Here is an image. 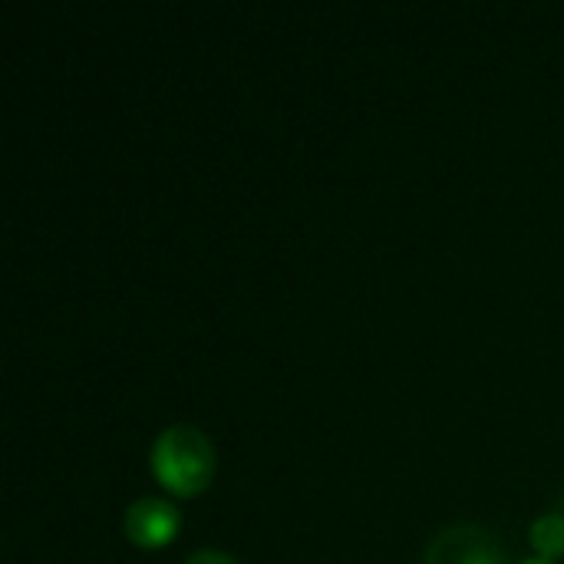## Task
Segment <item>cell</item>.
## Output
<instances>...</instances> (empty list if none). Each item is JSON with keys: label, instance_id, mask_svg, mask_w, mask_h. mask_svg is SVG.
<instances>
[{"label": "cell", "instance_id": "obj_5", "mask_svg": "<svg viewBox=\"0 0 564 564\" xmlns=\"http://www.w3.org/2000/svg\"><path fill=\"white\" fill-rule=\"evenodd\" d=\"M185 564H238L231 555H225V552H218V549H202V552H195V555H188Z\"/></svg>", "mask_w": 564, "mask_h": 564}, {"label": "cell", "instance_id": "obj_7", "mask_svg": "<svg viewBox=\"0 0 564 564\" xmlns=\"http://www.w3.org/2000/svg\"><path fill=\"white\" fill-rule=\"evenodd\" d=\"M558 512H562V516H564V489H562V492H558Z\"/></svg>", "mask_w": 564, "mask_h": 564}, {"label": "cell", "instance_id": "obj_3", "mask_svg": "<svg viewBox=\"0 0 564 564\" xmlns=\"http://www.w3.org/2000/svg\"><path fill=\"white\" fill-rule=\"evenodd\" d=\"M178 522H182V516L172 502L142 496L126 509L122 529H126V539L135 542L139 549H159L178 532Z\"/></svg>", "mask_w": 564, "mask_h": 564}, {"label": "cell", "instance_id": "obj_6", "mask_svg": "<svg viewBox=\"0 0 564 564\" xmlns=\"http://www.w3.org/2000/svg\"><path fill=\"white\" fill-rule=\"evenodd\" d=\"M522 564H555V562H545V558H529V562Z\"/></svg>", "mask_w": 564, "mask_h": 564}, {"label": "cell", "instance_id": "obj_1", "mask_svg": "<svg viewBox=\"0 0 564 564\" xmlns=\"http://www.w3.org/2000/svg\"><path fill=\"white\" fill-rule=\"evenodd\" d=\"M152 473L169 492L198 496L215 476L212 440L188 423L165 426L152 443Z\"/></svg>", "mask_w": 564, "mask_h": 564}, {"label": "cell", "instance_id": "obj_2", "mask_svg": "<svg viewBox=\"0 0 564 564\" xmlns=\"http://www.w3.org/2000/svg\"><path fill=\"white\" fill-rule=\"evenodd\" d=\"M423 564H506V552L482 525L456 522L433 535Z\"/></svg>", "mask_w": 564, "mask_h": 564}, {"label": "cell", "instance_id": "obj_4", "mask_svg": "<svg viewBox=\"0 0 564 564\" xmlns=\"http://www.w3.org/2000/svg\"><path fill=\"white\" fill-rule=\"evenodd\" d=\"M529 539H532V549L539 552V558H545V562H555L558 555H564V516L558 509H552V512H545V516H539L535 522H532V532H529Z\"/></svg>", "mask_w": 564, "mask_h": 564}]
</instances>
